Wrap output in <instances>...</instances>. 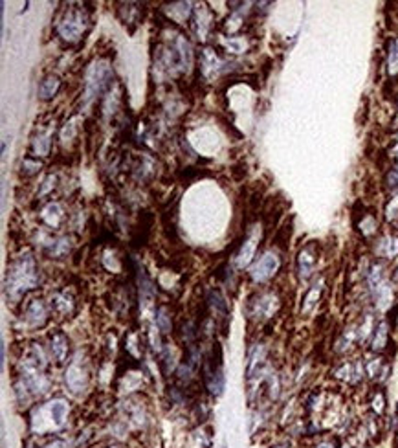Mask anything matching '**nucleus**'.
Returning <instances> with one entry per match:
<instances>
[{
  "label": "nucleus",
  "instance_id": "obj_14",
  "mask_svg": "<svg viewBox=\"0 0 398 448\" xmlns=\"http://www.w3.org/2000/svg\"><path fill=\"white\" fill-rule=\"evenodd\" d=\"M67 384L74 393H77V391H81L85 388V371H83V367L79 366V360L72 362V366L67 369Z\"/></svg>",
  "mask_w": 398,
  "mask_h": 448
},
{
  "label": "nucleus",
  "instance_id": "obj_19",
  "mask_svg": "<svg viewBox=\"0 0 398 448\" xmlns=\"http://www.w3.org/2000/svg\"><path fill=\"white\" fill-rule=\"evenodd\" d=\"M389 74H398V39H393L389 44Z\"/></svg>",
  "mask_w": 398,
  "mask_h": 448
},
{
  "label": "nucleus",
  "instance_id": "obj_18",
  "mask_svg": "<svg viewBox=\"0 0 398 448\" xmlns=\"http://www.w3.org/2000/svg\"><path fill=\"white\" fill-rule=\"evenodd\" d=\"M59 86H61V81H59L57 77H46V79L39 85V95H41L43 100H50V98H53V95L57 94Z\"/></svg>",
  "mask_w": 398,
  "mask_h": 448
},
{
  "label": "nucleus",
  "instance_id": "obj_26",
  "mask_svg": "<svg viewBox=\"0 0 398 448\" xmlns=\"http://www.w3.org/2000/svg\"><path fill=\"white\" fill-rule=\"evenodd\" d=\"M270 448H290V444L279 443V444H274V447H270Z\"/></svg>",
  "mask_w": 398,
  "mask_h": 448
},
{
  "label": "nucleus",
  "instance_id": "obj_23",
  "mask_svg": "<svg viewBox=\"0 0 398 448\" xmlns=\"http://www.w3.org/2000/svg\"><path fill=\"white\" fill-rule=\"evenodd\" d=\"M389 279H391V283H393L394 286H398V265L393 268V272H391V277H389Z\"/></svg>",
  "mask_w": 398,
  "mask_h": 448
},
{
  "label": "nucleus",
  "instance_id": "obj_22",
  "mask_svg": "<svg viewBox=\"0 0 398 448\" xmlns=\"http://www.w3.org/2000/svg\"><path fill=\"white\" fill-rule=\"evenodd\" d=\"M24 167H28V169H26V173H28V175H32V173H35L39 169V167H41V164L32 162V160L28 158V160H26V162L22 164V169H24Z\"/></svg>",
  "mask_w": 398,
  "mask_h": 448
},
{
  "label": "nucleus",
  "instance_id": "obj_27",
  "mask_svg": "<svg viewBox=\"0 0 398 448\" xmlns=\"http://www.w3.org/2000/svg\"><path fill=\"white\" fill-rule=\"evenodd\" d=\"M105 448H124L121 444H109V447H105Z\"/></svg>",
  "mask_w": 398,
  "mask_h": 448
},
{
  "label": "nucleus",
  "instance_id": "obj_5",
  "mask_svg": "<svg viewBox=\"0 0 398 448\" xmlns=\"http://www.w3.org/2000/svg\"><path fill=\"white\" fill-rule=\"evenodd\" d=\"M281 270V256L274 250H268V252L261 253L259 258L253 261V265L250 267V277L253 279V283L257 285H263V283L272 282Z\"/></svg>",
  "mask_w": 398,
  "mask_h": 448
},
{
  "label": "nucleus",
  "instance_id": "obj_4",
  "mask_svg": "<svg viewBox=\"0 0 398 448\" xmlns=\"http://www.w3.org/2000/svg\"><path fill=\"white\" fill-rule=\"evenodd\" d=\"M281 298L275 291H263L251 296L248 301V316L256 322H266L279 312Z\"/></svg>",
  "mask_w": 398,
  "mask_h": 448
},
{
  "label": "nucleus",
  "instance_id": "obj_20",
  "mask_svg": "<svg viewBox=\"0 0 398 448\" xmlns=\"http://www.w3.org/2000/svg\"><path fill=\"white\" fill-rule=\"evenodd\" d=\"M41 448H70V443H68V441H65V439H53V441L43 444Z\"/></svg>",
  "mask_w": 398,
  "mask_h": 448
},
{
  "label": "nucleus",
  "instance_id": "obj_25",
  "mask_svg": "<svg viewBox=\"0 0 398 448\" xmlns=\"http://www.w3.org/2000/svg\"><path fill=\"white\" fill-rule=\"evenodd\" d=\"M351 448H376L375 444H369V443H360L358 447H351Z\"/></svg>",
  "mask_w": 398,
  "mask_h": 448
},
{
  "label": "nucleus",
  "instance_id": "obj_17",
  "mask_svg": "<svg viewBox=\"0 0 398 448\" xmlns=\"http://www.w3.org/2000/svg\"><path fill=\"white\" fill-rule=\"evenodd\" d=\"M72 300L68 298V294H61V292H57V294H53L52 298V310H55L57 315H62V316H67L72 312Z\"/></svg>",
  "mask_w": 398,
  "mask_h": 448
},
{
  "label": "nucleus",
  "instance_id": "obj_24",
  "mask_svg": "<svg viewBox=\"0 0 398 448\" xmlns=\"http://www.w3.org/2000/svg\"><path fill=\"white\" fill-rule=\"evenodd\" d=\"M24 447H26V448H41L37 443H35L34 439H28V441L24 443Z\"/></svg>",
  "mask_w": 398,
  "mask_h": 448
},
{
  "label": "nucleus",
  "instance_id": "obj_8",
  "mask_svg": "<svg viewBox=\"0 0 398 448\" xmlns=\"http://www.w3.org/2000/svg\"><path fill=\"white\" fill-rule=\"evenodd\" d=\"M323 291H325V282L319 277L318 282H314L312 285L308 286L305 291L303 298H301V303H299V315L301 316H310L314 310L319 307V301L323 298Z\"/></svg>",
  "mask_w": 398,
  "mask_h": 448
},
{
  "label": "nucleus",
  "instance_id": "obj_12",
  "mask_svg": "<svg viewBox=\"0 0 398 448\" xmlns=\"http://www.w3.org/2000/svg\"><path fill=\"white\" fill-rule=\"evenodd\" d=\"M24 319L34 327H41L48 319V307L43 300H32L24 310Z\"/></svg>",
  "mask_w": 398,
  "mask_h": 448
},
{
  "label": "nucleus",
  "instance_id": "obj_13",
  "mask_svg": "<svg viewBox=\"0 0 398 448\" xmlns=\"http://www.w3.org/2000/svg\"><path fill=\"white\" fill-rule=\"evenodd\" d=\"M307 448H347L343 437L338 434H321L312 439H307Z\"/></svg>",
  "mask_w": 398,
  "mask_h": 448
},
{
  "label": "nucleus",
  "instance_id": "obj_16",
  "mask_svg": "<svg viewBox=\"0 0 398 448\" xmlns=\"http://www.w3.org/2000/svg\"><path fill=\"white\" fill-rule=\"evenodd\" d=\"M369 408H371V414L378 415V417H384L385 411H387V397H385L384 388L376 386L375 390L371 391Z\"/></svg>",
  "mask_w": 398,
  "mask_h": 448
},
{
  "label": "nucleus",
  "instance_id": "obj_2",
  "mask_svg": "<svg viewBox=\"0 0 398 448\" xmlns=\"http://www.w3.org/2000/svg\"><path fill=\"white\" fill-rule=\"evenodd\" d=\"M39 285V272L32 256H24L17 259L8 270L6 277V291L10 292L11 298H20L28 291Z\"/></svg>",
  "mask_w": 398,
  "mask_h": 448
},
{
  "label": "nucleus",
  "instance_id": "obj_6",
  "mask_svg": "<svg viewBox=\"0 0 398 448\" xmlns=\"http://www.w3.org/2000/svg\"><path fill=\"white\" fill-rule=\"evenodd\" d=\"M332 377L347 386H358L365 378V366L361 360H343L332 369Z\"/></svg>",
  "mask_w": 398,
  "mask_h": 448
},
{
  "label": "nucleus",
  "instance_id": "obj_9",
  "mask_svg": "<svg viewBox=\"0 0 398 448\" xmlns=\"http://www.w3.org/2000/svg\"><path fill=\"white\" fill-rule=\"evenodd\" d=\"M389 343H391V325L387 319H380L376 322L375 331L369 338V348L375 355H384L387 351Z\"/></svg>",
  "mask_w": 398,
  "mask_h": 448
},
{
  "label": "nucleus",
  "instance_id": "obj_11",
  "mask_svg": "<svg viewBox=\"0 0 398 448\" xmlns=\"http://www.w3.org/2000/svg\"><path fill=\"white\" fill-rule=\"evenodd\" d=\"M50 351H52V358L57 364L67 362L70 348H68L67 334L62 333V331L57 329L50 334Z\"/></svg>",
  "mask_w": 398,
  "mask_h": 448
},
{
  "label": "nucleus",
  "instance_id": "obj_10",
  "mask_svg": "<svg viewBox=\"0 0 398 448\" xmlns=\"http://www.w3.org/2000/svg\"><path fill=\"white\" fill-rule=\"evenodd\" d=\"M375 253H376V258L384 259V261H393V259H397L398 258V235L394 234L382 235L375 244Z\"/></svg>",
  "mask_w": 398,
  "mask_h": 448
},
{
  "label": "nucleus",
  "instance_id": "obj_1",
  "mask_svg": "<svg viewBox=\"0 0 398 448\" xmlns=\"http://www.w3.org/2000/svg\"><path fill=\"white\" fill-rule=\"evenodd\" d=\"M70 404L65 399H53L39 406L29 419V428L34 435H53L68 425Z\"/></svg>",
  "mask_w": 398,
  "mask_h": 448
},
{
  "label": "nucleus",
  "instance_id": "obj_7",
  "mask_svg": "<svg viewBox=\"0 0 398 448\" xmlns=\"http://www.w3.org/2000/svg\"><path fill=\"white\" fill-rule=\"evenodd\" d=\"M364 366L365 377L371 378L376 386L384 384V382L387 381L389 373H391V364H389V360L384 355H375V357L369 358V360H364Z\"/></svg>",
  "mask_w": 398,
  "mask_h": 448
},
{
  "label": "nucleus",
  "instance_id": "obj_3",
  "mask_svg": "<svg viewBox=\"0 0 398 448\" xmlns=\"http://www.w3.org/2000/svg\"><path fill=\"white\" fill-rule=\"evenodd\" d=\"M319 258H321V248L318 241H308L301 246L296 256V276L299 283L312 282L314 276L318 274Z\"/></svg>",
  "mask_w": 398,
  "mask_h": 448
},
{
  "label": "nucleus",
  "instance_id": "obj_15",
  "mask_svg": "<svg viewBox=\"0 0 398 448\" xmlns=\"http://www.w3.org/2000/svg\"><path fill=\"white\" fill-rule=\"evenodd\" d=\"M256 250H257V239L248 237L246 241H244V244L241 246V250H239L237 256H235L237 267L239 268L248 267V265L253 261V258H256Z\"/></svg>",
  "mask_w": 398,
  "mask_h": 448
},
{
  "label": "nucleus",
  "instance_id": "obj_21",
  "mask_svg": "<svg viewBox=\"0 0 398 448\" xmlns=\"http://www.w3.org/2000/svg\"><path fill=\"white\" fill-rule=\"evenodd\" d=\"M387 184L391 187H398V167L387 173Z\"/></svg>",
  "mask_w": 398,
  "mask_h": 448
}]
</instances>
